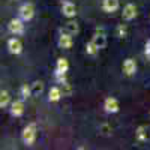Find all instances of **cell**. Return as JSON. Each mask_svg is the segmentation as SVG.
Listing matches in <instances>:
<instances>
[{"label": "cell", "instance_id": "4", "mask_svg": "<svg viewBox=\"0 0 150 150\" xmlns=\"http://www.w3.org/2000/svg\"><path fill=\"white\" fill-rule=\"evenodd\" d=\"M8 29L12 35H21L24 33V24L21 18H12L8 24Z\"/></svg>", "mask_w": 150, "mask_h": 150}, {"label": "cell", "instance_id": "16", "mask_svg": "<svg viewBox=\"0 0 150 150\" xmlns=\"http://www.w3.org/2000/svg\"><path fill=\"white\" fill-rule=\"evenodd\" d=\"M11 102V96L6 90H2L0 92V108H6Z\"/></svg>", "mask_w": 150, "mask_h": 150}, {"label": "cell", "instance_id": "12", "mask_svg": "<svg viewBox=\"0 0 150 150\" xmlns=\"http://www.w3.org/2000/svg\"><path fill=\"white\" fill-rule=\"evenodd\" d=\"M62 96H63V92H62V89H60V87H57V86H54V87H51V89H50V92H48V101H50V102H59Z\"/></svg>", "mask_w": 150, "mask_h": 150}, {"label": "cell", "instance_id": "20", "mask_svg": "<svg viewBox=\"0 0 150 150\" xmlns=\"http://www.w3.org/2000/svg\"><path fill=\"white\" fill-rule=\"evenodd\" d=\"M32 90H33V95H41L44 92V83L42 81H35L32 84Z\"/></svg>", "mask_w": 150, "mask_h": 150}, {"label": "cell", "instance_id": "14", "mask_svg": "<svg viewBox=\"0 0 150 150\" xmlns=\"http://www.w3.org/2000/svg\"><path fill=\"white\" fill-rule=\"evenodd\" d=\"M69 69V62L66 59H59L57 63H56V74H66Z\"/></svg>", "mask_w": 150, "mask_h": 150}, {"label": "cell", "instance_id": "17", "mask_svg": "<svg viewBox=\"0 0 150 150\" xmlns=\"http://www.w3.org/2000/svg\"><path fill=\"white\" fill-rule=\"evenodd\" d=\"M20 95H21V98H23V99H27V98H30V96L33 95L32 84H30V86H27V84H23V86H21V89H20Z\"/></svg>", "mask_w": 150, "mask_h": 150}, {"label": "cell", "instance_id": "6", "mask_svg": "<svg viewBox=\"0 0 150 150\" xmlns=\"http://www.w3.org/2000/svg\"><path fill=\"white\" fill-rule=\"evenodd\" d=\"M74 41H72V35L68 33L66 30L65 32H62L60 36H59V47L60 48H63V50H69L72 47Z\"/></svg>", "mask_w": 150, "mask_h": 150}, {"label": "cell", "instance_id": "23", "mask_svg": "<svg viewBox=\"0 0 150 150\" xmlns=\"http://www.w3.org/2000/svg\"><path fill=\"white\" fill-rule=\"evenodd\" d=\"M144 54H146V57L150 60V39L146 42V47H144Z\"/></svg>", "mask_w": 150, "mask_h": 150}, {"label": "cell", "instance_id": "10", "mask_svg": "<svg viewBox=\"0 0 150 150\" xmlns=\"http://www.w3.org/2000/svg\"><path fill=\"white\" fill-rule=\"evenodd\" d=\"M62 14H63L66 18H74L75 14H77V8L72 2H65L62 5Z\"/></svg>", "mask_w": 150, "mask_h": 150}, {"label": "cell", "instance_id": "15", "mask_svg": "<svg viewBox=\"0 0 150 150\" xmlns=\"http://www.w3.org/2000/svg\"><path fill=\"white\" fill-rule=\"evenodd\" d=\"M65 30L68 33H71L72 36H75V35H78V32H80V26H78L77 21H68L66 26H65Z\"/></svg>", "mask_w": 150, "mask_h": 150}, {"label": "cell", "instance_id": "5", "mask_svg": "<svg viewBox=\"0 0 150 150\" xmlns=\"http://www.w3.org/2000/svg\"><path fill=\"white\" fill-rule=\"evenodd\" d=\"M104 108H105V111H107V112H110V114H114V112H119L120 105H119V101H117L116 98L110 96V98H107V99H105V102H104Z\"/></svg>", "mask_w": 150, "mask_h": 150}, {"label": "cell", "instance_id": "8", "mask_svg": "<svg viewBox=\"0 0 150 150\" xmlns=\"http://www.w3.org/2000/svg\"><path fill=\"white\" fill-rule=\"evenodd\" d=\"M8 50H9V53L11 54H21L23 51V44L20 39H17V38H12V39L8 41Z\"/></svg>", "mask_w": 150, "mask_h": 150}, {"label": "cell", "instance_id": "11", "mask_svg": "<svg viewBox=\"0 0 150 150\" xmlns=\"http://www.w3.org/2000/svg\"><path fill=\"white\" fill-rule=\"evenodd\" d=\"M11 114L14 117H21L24 114V102L23 101H14L11 104Z\"/></svg>", "mask_w": 150, "mask_h": 150}, {"label": "cell", "instance_id": "18", "mask_svg": "<svg viewBox=\"0 0 150 150\" xmlns=\"http://www.w3.org/2000/svg\"><path fill=\"white\" fill-rule=\"evenodd\" d=\"M98 51H99V48L95 45L93 41H90V42L86 44V53H87V56H96Z\"/></svg>", "mask_w": 150, "mask_h": 150}, {"label": "cell", "instance_id": "1", "mask_svg": "<svg viewBox=\"0 0 150 150\" xmlns=\"http://www.w3.org/2000/svg\"><path fill=\"white\" fill-rule=\"evenodd\" d=\"M36 132H38V128H36V123H29L26 128H24L23 131V135H21V138H23V143L26 144V146H32L36 140Z\"/></svg>", "mask_w": 150, "mask_h": 150}, {"label": "cell", "instance_id": "9", "mask_svg": "<svg viewBox=\"0 0 150 150\" xmlns=\"http://www.w3.org/2000/svg\"><path fill=\"white\" fill-rule=\"evenodd\" d=\"M123 72H125V75H128V77L134 75L137 72V62L134 59H126L123 62Z\"/></svg>", "mask_w": 150, "mask_h": 150}, {"label": "cell", "instance_id": "7", "mask_svg": "<svg viewBox=\"0 0 150 150\" xmlns=\"http://www.w3.org/2000/svg\"><path fill=\"white\" fill-rule=\"evenodd\" d=\"M135 17H137V8H135V5H132V3L125 5L123 12H122V18H123L125 21H131V20H134Z\"/></svg>", "mask_w": 150, "mask_h": 150}, {"label": "cell", "instance_id": "3", "mask_svg": "<svg viewBox=\"0 0 150 150\" xmlns=\"http://www.w3.org/2000/svg\"><path fill=\"white\" fill-rule=\"evenodd\" d=\"M92 41L95 42V45H96L99 50L105 48V45H107V35H105V30H104V29H98V30L95 32L93 38H92Z\"/></svg>", "mask_w": 150, "mask_h": 150}, {"label": "cell", "instance_id": "22", "mask_svg": "<svg viewBox=\"0 0 150 150\" xmlns=\"http://www.w3.org/2000/svg\"><path fill=\"white\" fill-rule=\"evenodd\" d=\"M99 132H102L104 135H110L111 126H110V125H107V123H104V125H101V126H99Z\"/></svg>", "mask_w": 150, "mask_h": 150}, {"label": "cell", "instance_id": "2", "mask_svg": "<svg viewBox=\"0 0 150 150\" xmlns=\"http://www.w3.org/2000/svg\"><path fill=\"white\" fill-rule=\"evenodd\" d=\"M18 14H20V18L23 21H30L35 15V6L32 3H24L20 11H18Z\"/></svg>", "mask_w": 150, "mask_h": 150}, {"label": "cell", "instance_id": "19", "mask_svg": "<svg viewBox=\"0 0 150 150\" xmlns=\"http://www.w3.org/2000/svg\"><path fill=\"white\" fill-rule=\"evenodd\" d=\"M116 35H117V38H126L128 36V27H126V24H119L117 29H116Z\"/></svg>", "mask_w": 150, "mask_h": 150}, {"label": "cell", "instance_id": "13", "mask_svg": "<svg viewBox=\"0 0 150 150\" xmlns=\"http://www.w3.org/2000/svg\"><path fill=\"white\" fill-rule=\"evenodd\" d=\"M102 9L105 12H116L119 9V0H104Z\"/></svg>", "mask_w": 150, "mask_h": 150}, {"label": "cell", "instance_id": "21", "mask_svg": "<svg viewBox=\"0 0 150 150\" xmlns=\"http://www.w3.org/2000/svg\"><path fill=\"white\" fill-rule=\"evenodd\" d=\"M135 135H137V140L138 141H146L147 140V134H146V128L144 126H138Z\"/></svg>", "mask_w": 150, "mask_h": 150}]
</instances>
